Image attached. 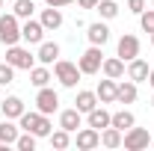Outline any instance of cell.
<instances>
[{
	"instance_id": "6da1fadb",
	"label": "cell",
	"mask_w": 154,
	"mask_h": 151,
	"mask_svg": "<svg viewBox=\"0 0 154 151\" xmlns=\"http://www.w3.org/2000/svg\"><path fill=\"white\" fill-rule=\"evenodd\" d=\"M18 122H21V128H24V131H30L36 139H42V136H51V131H54L51 119H48L45 113H38V110H33V113H27V110H24V116H21Z\"/></svg>"
},
{
	"instance_id": "7a4b0ae2",
	"label": "cell",
	"mask_w": 154,
	"mask_h": 151,
	"mask_svg": "<svg viewBox=\"0 0 154 151\" xmlns=\"http://www.w3.org/2000/svg\"><path fill=\"white\" fill-rule=\"evenodd\" d=\"M21 42V24L18 15L9 12V15H0V45L9 48V45H18Z\"/></svg>"
},
{
	"instance_id": "3957f363",
	"label": "cell",
	"mask_w": 154,
	"mask_h": 151,
	"mask_svg": "<svg viewBox=\"0 0 154 151\" xmlns=\"http://www.w3.org/2000/svg\"><path fill=\"white\" fill-rule=\"evenodd\" d=\"M54 77H57L65 89H74L77 83H80V68H77L74 62H68V59H57L54 62Z\"/></svg>"
},
{
	"instance_id": "277c9868",
	"label": "cell",
	"mask_w": 154,
	"mask_h": 151,
	"mask_svg": "<svg viewBox=\"0 0 154 151\" xmlns=\"http://www.w3.org/2000/svg\"><path fill=\"white\" fill-rule=\"evenodd\" d=\"M101 62H104V51L98 45H89L83 51V57L77 59V68H80V74H98L101 71Z\"/></svg>"
},
{
	"instance_id": "5b68a950",
	"label": "cell",
	"mask_w": 154,
	"mask_h": 151,
	"mask_svg": "<svg viewBox=\"0 0 154 151\" xmlns=\"http://www.w3.org/2000/svg\"><path fill=\"white\" fill-rule=\"evenodd\" d=\"M6 62H9L15 71H18V68L21 71H30L33 62H36V57H33L27 48H21V45H9V48H6Z\"/></svg>"
},
{
	"instance_id": "8992f818",
	"label": "cell",
	"mask_w": 154,
	"mask_h": 151,
	"mask_svg": "<svg viewBox=\"0 0 154 151\" xmlns=\"http://www.w3.org/2000/svg\"><path fill=\"white\" fill-rule=\"evenodd\" d=\"M122 145L128 151H142V148H148L151 145V136H148V131L145 128H128L125 131V136H122Z\"/></svg>"
},
{
	"instance_id": "52a82bcc",
	"label": "cell",
	"mask_w": 154,
	"mask_h": 151,
	"mask_svg": "<svg viewBox=\"0 0 154 151\" xmlns=\"http://www.w3.org/2000/svg\"><path fill=\"white\" fill-rule=\"evenodd\" d=\"M36 110L38 113H45V116H51V113H57L59 110V95L51 89V86H42L36 95Z\"/></svg>"
},
{
	"instance_id": "ba28073f",
	"label": "cell",
	"mask_w": 154,
	"mask_h": 151,
	"mask_svg": "<svg viewBox=\"0 0 154 151\" xmlns=\"http://www.w3.org/2000/svg\"><path fill=\"white\" fill-rule=\"evenodd\" d=\"M45 27H42V21H33V18H27L24 21V27H21V39L27 42V45H42L45 42Z\"/></svg>"
},
{
	"instance_id": "9c48e42d",
	"label": "cell",
	"mask_w": 154,
	"mask_h": 151,
	"mask_svg": "<svg viewBox=\"0 0 154 151\" xmlns=\"http://www.w3.org/2000/svg\"><path fill=\"white\" fill-rule=\"evenodd\" d=\"M74 145L80 151H92L101 145V131H95V128H83V131H77L74 136Z\"/></svg>"
},
{
	"instance_id": "30bf717a",
	"label": "cell",
	"mask_w": 154,
	"mask_h": 151,
	"mask_svg": "<svg viewBox=\"0 0 154 151\" xmlns=\"http://www.w3.org/2000/svg\"><path fill=\"white\" fill-rule=\"evenodd\" d=\"M116 57H122L125 62H131L134 57H139V39L131 36V33H125V36L119 39V54Z\"/></svg>"
},
{
	"instance_id": "8fae6325",
	"label": "cell",
	"mask_w": 154,
	"mask_h": 151,
	"mask_svg": "<svg viewBox=\"0 0 154 151\" xmlns=\"http://www.w3.org/2000/svg\"><path fill=\"white\" fill-rule=\"evenodd\" d=\"M86 36H89V45L104 48V45L110 42V27H107L104 21H95V24H89V27H86Z\"/></svg>"
},
{
	"instance_id": "7c38bea8",
	"label": "cell",
	"mask_w": 154,
	"mask_h": 151,
	"mask_svg": "<svg viewBox=\"0 0 154 151\" xmlns=\"http://www.w3.org/2000/svg\"><path fill=\"white\" fill-rule=\"evenodd\" d=\"M110 122H113V113H107L104 107H95V110H89V113H86V125H89V128H95V131L110 128Z\"/></svg>"
},
{
	"instance_id": "4fadbf2b",
	"label": "cell",
	"mask_w": 154,
	"mask_h": 151,
	"mask_svg": "<svg viewBox=\"0 0 154 151\" xmlns=\"http://www.w3.org/2000/svg\"><path fill=\"white\" fill-rule=\"evenodd\" d=\"M148 71H151V68H148V62H145V59H139V57H134L131 62H128V71H125V74L131 77L134 83H145V80H148Z\"/></svg>"
},
{
	"instance_id": "5bb4252c",
	"label": "cell",
	"mask_w": 154,
	"mask_h": 151,
	"mask_svg": "<svg viewBox=\"0 0 154 151\" xmlns=\"http://www.w3.org/2000/svg\"><path fill=\"white\" fill-rule=\"evenodd\" d=\"M101 71H104V77L122 80L128 68H125V59H122V57H110V59H104V62H101Z\"/></svg>"
},
{
	"instance_id": "9a60e30c",
	"label": "cell",
	"mask_w": 154,
	"mask_h": 151,
	"mask_svg": "<svg viewBox=\"0 0 154 151\" xmlns=\"http://www.w3.org/2000/svg\"><path fill=\"white\" fill-rule=\"evenodd\" d=\"M136 95H139V92H136V83L131 80V77L122 80V83L116 86V101H119V104H134Z\"/></svg>"
},
{
	"instance_id": "2e32d148",
	"label": "cell",
	"mask_w": 154,
	"mask_h": 151,
	"mask_svg": "<svg viewBox=\"0 0 154 151\" xmlns=\"http://www.w3.org/2000/svg\"><path fill=\"white\" fill-rule=\"evenodd\" d=\"M0 110H3V116H6V119H21L27 107H24V101H21L18 95H9V98H3Z\"/></svg>"
},
{
	"instance_id": "e0dca14e",
	"label": "cell",
	"mask_w": 154,
	"mask_h": 151,
	"mask_svg": "<svg viewBox=\"0 0 154 151\" xmlns=\"http://www.w3.org/2000/svg\"><path fill=\"white\" fill-rule=\"evenodd\" d=\"M116 83L113 77H107V80H101L98 83V89H95V95H98V104H116Z\"/></svg>"
},
{
	"instance_id": "ac0fdd59",
	"label": "cell",
	"mask_w": 154,
	"mask_h": 151,
	"mask_svg": "<svg viewBox=\"0 0 154 151\" xmlns=\"http://www.w3.org/2000/svg\"><path fill=\"white\" fill-rule=\"evenodd\" d=\"M80 110L77 107H71V110H62L59 113V128L62 131H68V133H77V128H80Z\"/></svg>"
},
{
	"instance_id": "d6986e66",
	"label": "cell",
	"mask_w": 154,
	"mask_h": 151,
	"mask_svg": "<svg viewBox=\"0 0 154 151\" xmlns=\"http://www.w3.org/2000/svg\"><path fill=\"white\" fill-rule=\"evenodd\" d=\"M36 59L42 62V65H51V62H57V59H59V45H57V42H42V45H38Z\"/></svg>"
},
{
	"instance_id": "ffe728a7",
	"label": "cell",
	"mask_w": 154,
	"mask_h": 151,
	"mask_svg": "<svg viewBox=\"0 0 154 151\" xmlns=\"http://www.w3.org/2000/svg\"><path fill=\"white\" fill-rule=\"evenodd\" d=\"M42 27L45 30H59L62 27V12H59L57 6H48V9H42Z\"/></svg>"
},
{
	"instance_id": "44dd1931",
	"label": "cell",
	"mask_w": 154,
	"mask_h": 151,
	"mask_svg": "<svg viewBox=\"0 0 154 151\" xmlns=\"http://www.w3.org/2000/svg\"><path fill=\"white\" fill-rule=\"evenodd\" d=\"M74 107L80 110V113H89V110H95L98 107V95L95 92H89V89H80L74 98Z\"/></svg>"
},
{
	"instance_id": "7402d4cb",
	"label": "cell",
	"mask_w": 154,
	"mask_h": 151,
	"mask_svg": "<svg viewBox=\"0 0 154 151\" xmlns=\"http://www.w3.org/2000/svg\"><path fill=\"white\" fill-rule=\"evenodd\" d=\"M122 136H125V133L110 125V128L101 131V145H104V148H119V145H122Z\"/></svg>"
},
{
	"instance_id": "603a6c76",
	"label": "cell",
	"mask_w": 154,
	"mask_h": 151,
	"mask_svg": "<svg viewBox=\"0 0 154 151\" xmlns=\"http://www.w3.org/2000/svg\"><path fill=\"white\" fill-rule=\"evenodd\" d=\"M30 83H33L36 89L48 86V83H51V71H48V65H33V68H30Z\"/></svg>"
},
{
	"instance_id": "cb8c5ba5",
	"label": "cell",
	"mask_w": 154,
	"mask_h": 151,
	"mask_svg": "<svg viewBox=\"0 0 154 151\" xmlns=\"http://www.w3.org/2000/svg\"><path fill=\"white\" fill-rule=\"evenodd\" d=\"M113 128H119V131L125 133L128 128H134L136 125V119H134V113L131 110H119V113H113V122H110Z\"/></svg>"
},
{
	"instance_id": "d4e9b609",
	"label": "cell",
	"mask_w": 154,
	"mask_h": 151,
	"mask_svg": "<svg viewBox=\"0 0 154 151\" xmlns=\"http://www.w3.org/2000/svg\"><path fill=\"white\" fill-rule=\"evenodd\" d=\"M15 139H18V125H12V119H3L0 122V142L15 145Z\"/></svg>"
},
{
	"instance_id": "484cf974",
	"label": "cell",
	"mask_w": 154,
	"mask_h": 151,
	"mask_svg": "<svg viewBox=\"0 0 154 151\" xmlns=\"http://www.w3.org/2000/svg\"><path fill=\"white\" fill-rule=\"evenodd\" d=\"M48 139H51V145H54L57 151H62V148H68V145H71V133L62 131V128H59V131H51Z\"/></svg>"
},
{
	"instance_id": "4316f807",
	"label": "cell",
	"mask_w": 154,
	"mask_h": 151,
	"mask_svg": "<svg viewBox=\"0 0 154 151\" xmlns=\"http://www.w3.org/2000/svg\"><path fill=\"white\" fill-rule=\"evenodd\" d=\"M95 9H98V15L104 21H113L116 15H119V3H116V0H101Z\"/></svg>"
},
{
	"instance_id": "83f0119b",
	"label": "cell",
	"mask_w": 154,
	"mask_h": 151,
	"mask_svg": "<svg viewBox=\"0 0 154 151\" xmlns=\"http://www.w3.org/2000/svg\"><path fill=\"white\" fill-rule=\"evenodd\" d=\"M12 6H15L12 12H15L18 18H33V9H36V3H33V0H15Z\"/></svg>"
},
{
	"instance_id": "f1b7e54d",
	"label": "cell",
	"mask_w": 154,
	"mask_h": 151,
	"mask_svg": "<svg viewBox=\"0 0 154 151\" xmlns=\"http://www.w3.org/2000/svg\"><path fill=\"white\" fill-rule=\"evenodd\" d=\"M15 148H21V151H36V136H33L30 131L18 133V139H15Z\"/></svg>"
},
{
	"instance_id": "f546056e",
	"label": "cell",
	"mask_w": 154,
	"mask_h": 151,
	"mask_svg": "<svg viewBox=\"0 0 154 151\" xmlns=\"http://www.w3.org/2000/svg\"><path fill=\"white\" fill-rule=\"evenodd\" d=\"M139 27H142L148 36L154 33V9H142V12H139Z\"/></svg>"
},
{
	"instance_id": "4dcf8cb0",
	"label": "cell",
	"mask_w": 154,
	"mask_h": 151,
	"mask_svg": "<svg viewBox=\"0 0 154 151\" xmlns=\"http://www.w3.org/2000/svg\"><path fill=\"white\" fill-rule=\"evenodd\" d=\"M9 83H15V68L9 62H0V86H9Z\"/></svg>"
},
{
	"instance_id": "1f68e13d",
	"label": "cell",
	"mask_w": 154,
	"mask_h": 151,
	"mask_svg": "<svg viewBox=\"0 0 154 151\" xmlns=\"http://www.w3.org/2000/svg\"><path fill=\"white\" fill-rule=\"evenodd\" d=\"M128 9H131L134 15H139V12L145 9V0H128Z\"/></svg>"
},
{
	"instance_id": "d6a6232c",
	"label": "cell",
	"mask_w": 154,
	"mask_h": 151,
	"mask_svg": "<svg viewBox=\"0 0 154 151\" xmlns=\"http://www.w3.org/2000/svg\"><path fill=\"white\" fill-rule=\"evenodd\" d=\"M98 3H101V0H77V6H80V9H95Z\"/></svg>"
},
{
	"instance_id": "836d02e7",
	"label": "cell",
	"mask_w": 154,
	"mask_h": 151,
	"mask_svg": "<svg viewBox=\"0 0 154 151\" xmlns=\"http://www.w3.org/2000/svg\"><path fill=\"white\" fill-rule=\"evenodd\" d=\"M48 6H57V9H62V6H71L74 0H45Z\"/></svg>"
},
{
	"instance_id": "e575fe53",
	"label": "cell",
	"mask_w": 154,
	"mask_h": 151,
	"mask_svg": "<svg viewBox=\"0 0 154 151\" xmlns=\"http://www.w3.org/2000/svg\"><path fill=\"white\" fill-rule=\"evenodd\" d=\"M145 83H148V86H151V89H154V68H151V71H148V80H145Z\"/></svg>"
},
{
	"instance_id": "d590c367",
	"label": "cell",
	"mask_w": 154,
	"mask_h": 151,
	"mask_svg": "<svg viewBox=\"0 0 154 151\" xmlns=\"http://www.w3.org/2000/svg\"><path fill=\"white\" fill-rule=\"evenodd\" d=\"M151 48H154V33H151Z\"/></svg>"
},
{
	"instance_id": "8d00e7d4",
	"label": "cell",
	"mask_w": 154,
	"mask_h": 151,
	"mask_svg": "<svg viewBox=\"0 0 154 151\" xmlns=\"http://www.w3.org/2000/svg\"><path fill=\"white\" fill-rule=\"evenodd\" d=\"M3 3H6V0H0V9H3Z\"/></svg>"
},
{
	"instance_id": "74e56055",
	"label": "cell",
	"mask_w": 154,
	"mask_h": 151,
	"mask_svg": "<svg viewBox=\"0 0 154 151\" xmlns=\"http://www.w3.org/2000/svg\"><path fill=\"white\" fill-rule=\"evenodd\" d=\"M151 148H154V136H151Z\"/></svg>"
},
{
	"instance_id": "f35d334b",
	"label": "cell",
	"mask_w": 154,
	"mask_h": 151,
	"mask_svg": "<svg viewBox=\"0 0 154 151\" xmlns=\"http://www.w3.org/2000/svg\"><path fill=\"white\" fill-rule=\"evenodd\" d=\"M6 3H15V0H6Z\"/></svg>"
},
{
	"instance_id": "ab89813d",
	"label": "cell",
	"mask_w": 154,
	"mask_h": 151,
	"mask_svg": "<svg viewBox=\"0 0 154 151\" xmlns=\"http://www.w3.org/2000/svg\"><path fill=\"white\" fill-rule=\"evenodd\" d=\"M151 107H154V98H151Z\"/></svg>"
},
{
	"instance_id": "60d3db41",
	"label": "cell",
	"mask_w": 154,
	"mask_h": 151,
	"mask_svg": "<svg viewBox=\"0 0 154 151\" xmlns=\"http://www.w3.org/2000/svg\"><path fill=\"white\" fill-rule=\"evenodd\" d=\"M151 3H154V0H151Z\"/></svg>"
}]
</instances>
